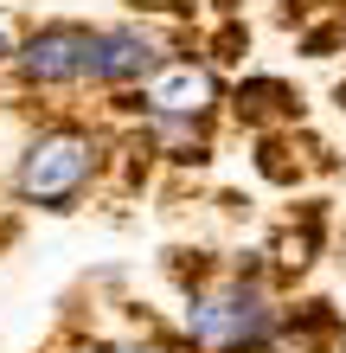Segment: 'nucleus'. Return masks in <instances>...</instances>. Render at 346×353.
I'll use <instances>...</instances> for the list:
<instances>
[{
	"mask_svg": "<svg viewBox=\"0 0 346 353\" xmlns=\"http://www.w3.org/2000/svg\"><path fill=\"white\" fill-rule=\"evenodd\" d=\"M301 46H308V58H334V46H346V26H314Z\"/></svg>",
	"mask_w": 346,
	"mask_h": 353,
	"instance_id": "nucleus-7",
	"label": "nucleus"
},
{
	"mask_svg": "<svg viewBox=\"0 0 346 353\" xmlns=\"http://www.w3.org/2000/svg\"><path fill=\"white\" fill-rule=\"evenodd\" d=\"M154 65H160V39L154 32H141V26H96L84 84H96V90H135Z\"/></svg>",
	"mask_w": 346,
	"mask_h": 353,
	"instance_id": "nucleus-5",
	"label": "nucleus"
},
{
	"mask_svg": "<svg viewBox=\"0 0 346 353\" xmlns=\"http://www.w3.org/2000/svg\"><path fill=\"white\" fill-rule=\"evenodd\" d=\"M282 321L263 276H225V283H193L186 296V347L193 353H263Z\"/></svg>",
	"mask_w": 346,
	"mask_h": 353,
	"instance_id": "nucleus-1",
	"label": "nucleus"
},
{
	"mask_svg": "<svg viewBox=\"0 0 346 353\" xmlns=\"http://www.w3.org/2000/svg\"><path fill=\"white\" fill-rule=\"evenodd\" d=\"M334 103H340V110H346V77H340V90H334Z\"/></svg>",
	"mask_w": 346,
	"mask_h": 353,
	"instance_id": "nucleus-9",
	"label": "nucleus"
},
{
	"mask_svg": "<svg viewBox=\"0 0 346 353\" xmlns=\"http://www.w3.org/2000/svg\"><path fill=\"white\" fill-rule=\"evenodd\" d=\"M231 103H237V116H250V122H295L301 116V97L282 84V77H244L231 90Z\"/></svg>",
	"mask_w": 346,
	"mask_h": 353,
	"instance_id": "nucleus-6",
	"label": "nucleus"
},
{
	"mask_svg": "<svg viewBox=\"0 0 346 353\" xmlns=\"http://www.w3.org/2000/svg\"><path fill=\"white\" fill-rule=\"evenodd\" d=\"M90 46H96V26H84V19H45V26H32L26 39H13L7 65L19 71V84H32V90H71V84H84V71H90Z\"/></svg>",
	"mask_w": 346,
	"mask_h": 353,
	"instance_id": "nucleus-3",
	"label": "nucleus"
},
{
	"mask_svg": "<svg viewBox=\"0 0 346 353\" xmlns=\"http://www.w3.org/2000/svg\"><path fill=\"white\" fill-rule=\"evenodd\" d=\"M96 174H103V141L77 122H52L26 141V154L13 168V193L39 212H71L96 186Z\"/></svg>",
	"mask_w": 346,
	"mask_h": 353,
	"instance_id": "nucleus-2",
	"label": "nucleus"
},
{
	"mask_svg": "<svg viewBox=\"0 0 346 353\" xmlns=\"http://www.w3.org/2000/svg\"><path fill=\"white\" fill-rule=\"evenodd\" d=\"M218 103H225V84H218V71L199 65V58H160V65L129 90V110L180 116V122H212Z\"/></svg>",
	"mask_w": 346,
	"mask_h": 353,
	"instance_id": "nucleus-4",
	"label": "nucleus"
},
{
	"mask_svg": "<svg viewBox=\"0 0 346 353\" xmlns=\"http://www.w3.org/2000/svg\"><path fill=\"white\" fill-rule=\"evenodd\" d=\"M340 26H346V13H340Z\"/></svg>",
	"mask_w": 346,
	"mask_h": 353,
	"instance_id": "nucleus-10",
	"label": "nucleus"
},
{
	"mask_svg": "<svg viewBox=\"0 0 346 353\" xmlns=\"http://www.w3.org/2000/svg\"><path fill=\"white\" fill-rule=\"evenodd\" d=\"M7 58H13V26L0 19V65H7Z\"/></svg>",
	"mask_w": 346,
	"mask_h": 353,
	"instance_id": "nucleus-8",
	"label": "nucleus"
}]
</instances>
